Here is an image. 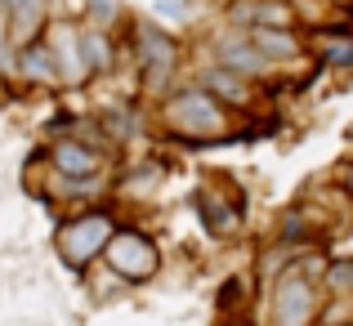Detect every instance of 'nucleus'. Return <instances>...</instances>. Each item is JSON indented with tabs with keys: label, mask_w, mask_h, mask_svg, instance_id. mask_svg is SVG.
Listing matches in <instances>:
<instances>
[{
	"label": "nucleus",
	"mask_w": 353,
	"mask_h": 326,
	"mask_svg": "<svg viewBox=\"0 0 353 326\" xmlns=\"http://www.w3.org/2000/svg\"><path fill=\"white\" fill-rule=\"evenodd\" d=\"M117 223H121L117 206H99V201H94V206H81L77 215H68L59 228H54L59 264L68 268V273H85V268H94Z\"/></svg>",
	"instance_id": "nucleus-2"
},
{
	"label": "nucleus",
	"mask_w": 353,
	"mask_h": 326,
	"mask_svg": "<svg viewBox=\"0 0 353 326\" xmlns=\"http://www.w3.org/2000/svg\"><path fill=\"white\" fill-rule=\"evenodd\" d=\"M54 18V0H0V27L14 45L36 41Z\"/></svg>",
	"instance_id": "nucleus-12"
},
{
	"label": "nucleus",
	"mask_w": 353,
	"mask_h": 326,
	"mask_svg": "<svg viewBox=\"0 0 353 326\" xmlns=\"http://www.w3.org/2000/svg\"><path fill=\"white\" fill-rule=\"evenodd\" d=\"M318 286L331 300H353V259H331V264H322Z\"/></svg>",
	"instance_id": "nucleus-17"
},
{
	"label": "nucleus",
	"mask_w": 353,
	"mask_h": 326,
	"mask_svg": "<svg viewBox=\"0 0 353 326\" xmlns=\"http://www.w3.org/2000/svg\"><path fill=\"white\" fill-rule=\"evenodd\" d=\"M130 50H134V68H139V77H143L148 90L170 85L174 68H179V45H174V36L165 32L161 23L134 18V27H130Z\"/></svg>",
	"instance_id": "nucleus-5"
},
{
	"label": "nucleus",
	"mask_w": 353,
	"mask_h": 326,
	"mask_svg": "<svg viewBox=\"0 0 353 326\" xmlns=\"http://www.w3.org/2000/svg\"><path fill=\"white\" fill-rule=\"evenodd\" d=\"M322 286L304 264L277 273L264 282V326H318L322 313Z\"/></svg>",
	"instance_id": "nucleus-3"
},
{
	"label": "nucleus",
	"mask_w": 353,
	"mask_h": 326,
	"mask_svg": "<svg viewBox=\"0 0 353 326\" xmlns=\"http://www.w3.org/2000/svg\"><path fill=\"white\" fill-rule=\"evenodd\" d=\"M81 23L112 32V27L121 23V0H81Z\"/></svg>",
	"instance_id": "nucleus-18"
},
{
	"label": "nucleus",
	"mask_w": 353,
	"mask_h": 326,
	"mask_svg": "<svg viewBox=\"0 0 353 326\" xmlns=\"http://www.w3.org/2000/svg\"><path fill=\"white\" fill-rule=\"evenodd\" d=\"M197 210H201V228H206L210 237H237V232L246 228V197H237L233 188L201 183Z\"/></svg>",
	"instance_id": "nucleus-9"
},
{
	"label": "nucleus",
	"mask_w": 353,
	"mask_h": 326,
	"mask_svg": "<svg viewBox=\"0 0 353 326\" xmlns=\"http://www.w3.org/2000/svg\"><path fill=\"white\" fill-rule=\"evenodd\" d=\"M81 54H85L90 81L112 77V72H117V41H112V32H103V27L81 23Z\"/></svg>",
	"instance_id": "nucleus-15"
},
{
	"label": "nucleus",
	"mask_w": 353,
	"mask_h": 326,
	"mask_svg": "<svg viewBox=\"0 0 353 326\" xmlns=\"http://www.w3.org/2000/svg\"><path fill=\"white\" fill-rule=\"evenodd\" d=\"M228 23L250 32V27H295L291 0H233L228 5Z\"/></svg>",
	"instance_id": "nucleus-14"
},
{
	"label": "nucleus",
	"mask_w": 353,
	"mask_h": 326,
	"mask_svg": "<svg viewBox=\"0 0 353 326\" xmlns=\"http://www.w3.org/2000/svg\"><path fill=\"white\" fill-rule=\"evenodd\" d=\"M322 63L327 68H353V32L349 36H322Z\"/></svg>",
	"instance_id": "nucleus-19"
},
{
	"label": "nucleus",
	"mask_w": 353,
	"mask_h": 326,
	"mask_svg": "<svg viewBox=\"0 0 353 326\" xmlns=\"http://www.w3.org/2000/svg\"><path fill=\"white\" fill-rule=\"evenodd\" d=\"M210 63H219V68H228V72H237V77L255 81V85H268L273 72H277L273 63L250 45V36L241 32V27H224V32L210 36Z\"/></svg>",
	"instance_id": "nucleus-7"
},
{
	"label": "nucleus",
	"mask_w": 353,
	"mask_h": 326,
	"mask_svg": "<svg viewBox=\"0 0 353 326\" xmlns=\"http://www.w3.org/2000/svg\"><path fill=\"white\" fill-rule=\"evenodd\" d=\"M108 156H112L108 147H94L77 134H54L50 143L41 147V161L50 165V170L77 174V179H85V174H108Z\"/></svg>",
	"instance_id": "nucleus-8"
},
{
	"label": "nucleus",
	"mask_w": 353,
	"mask_h": 326,
	"mask_svg": "<svg viewBox=\"0 0 353 326\" xmlns=\"http://www.w3.org/2000/svg\"><path fill=\"white\" fill-rule=\"evenodd\" d=\"M192 81H197V85L206 90L210 99H219V103H224L228 112H233V108H255V99H259L255 81L237 77V72L219 68V63H201V68L192 72Z\"/></svg>",
	"instance_id": "nucleus-10"
},
{
	"label": "nucleus",
	"mask_w": 353,
	"mask_h": 326,
	"mask_svg": "<svg viewBox=\"0 0 353 326\" xmlns=\"http://www.w3.org/2000/svg\"><path fill=\"white\" fill-rule=\"evenodd\" d=\"M336 188L353 201V161H340V170H336Z\"/></svg>",
	"instance_id": "nucleus-21"
},
{
	"label": "nucleus",
	"mask_w": 353,
	"mask_h": 326,
	"mask_svg": "<svg viewBox=\"0 0 353 326\" xmlns=\"http://www.w3.org/2000/svg\"><path fill=\"white\" fill-rule=\"evenodd\" d=\"M41 36H45V50H50L59 90L90 85V68H85V54H81V18H50Z\"/></svg>",
	"instance_id": "nucleus-6"
},
{
	"label": "nucleus",
	"mask_w": 353,
	"mask_h": 326,
	"mask_svg": "<svg viewBox=\"0 0 353 326\" xmlns=\"http://www.w3.org/2000/svg\"><path fill=\"white\" fill-rule=\"evenodd\" d=\"M157 116H161V130H165V134L179 139V143H188V147L219 143V139H228L237 130L233 125V112L219 103V99H210L197 81H183V85L165 90Z\"/></svg>",
	"instance_id": "nucleus-1"
},
{
	"label": "nucleus",
	"mask_w": 353,
	"mask_h": 326,
	"mask_svg": "<svg viewBox=\"0 0 353 326\" xmlns=\"http://www.w3.org/2000/svg\"><path fill=\"white\" fill-rule=\"evenodd\" d=\"M14 81H18L23 90H59V77H54L50 50H45V36L14 45Z\"/></svg>",
	"instance_id": "nucleus-13"
},
{
	"label": "nucleus",
	"mask_w": 353,
	"mask_h": 326,
	"mask_svg": "<svg viewBox=\"0 0 353 326\" xmlns=\"http://www.w3.org/2000/svg\"><path fill=\"white\" fill-rule=\"evenodd\" d=\"M313 250V241H282L277 237L273 246H264L259 250V259H255V277H259V286L264 282H273L277 273H286V268H295L304 255Z\"/></svg>",
	"instance_id": "nucleus-16"
},
{
	"label": "nucleus",
	"mask_w": 353,
	"mask_h": 326,
	"mask_svg": "<svg viewBox=\"0 0 353 326\" xmlns=\"http://www.w3.org/2000/svg\"><path fill=\"white\" fill-rule=\"evenodd\" d=\"M246 36L273 68H295L309 59V41L300 36V27H250Z\"/></svg>",
	"instance_id": "nucleus-11"
},
{
	"label": "nucleus",
	"mask_w": 353,
	"mask_h": 326,
	"mask_svg": "<svg viewBox=\"0 0 353 326\" xmlns=\"http://www.w3.org/2000/svg\"><path fill=\"white\" fill-rule=\"evenodd\" d=\"M157 14H161V18H183V0H161Z\"/></svg>",
	"instance_id": "nucleus-22"
},
{
	"label": "nucleus",
	"mask_w": 353,
	"mask_h": 326,
	"mask_svg": "<svg viewBox=\"0 0 353 326\" xmlns=\"http://www.w3.org/2000/svg\"><path fill=\"white\" fill-rule=\"evenodd\" d=\"M99 264H108L125 286H143L161 273V246L148 237L143 228H130V223H117L112 237H108Z\"/></svg>",
	"instance_id": "nucleus-4"
},
{
	"label": "nucleus",
	"mask_w": 353,
	"mask_h": 326,
	"mask_svg": "<svg viewBox=\"0 0 353 326\" xmlns=\"http://www.w3.org/2000/svg\"><path fill=\"white\" fill-rule=\"evenodd\" d=\"M9 81H14V41H9L5 27H0V99L9 94Z\"/></svg>",
	"instance_id": "nucleus-20"
}]
</instances>
